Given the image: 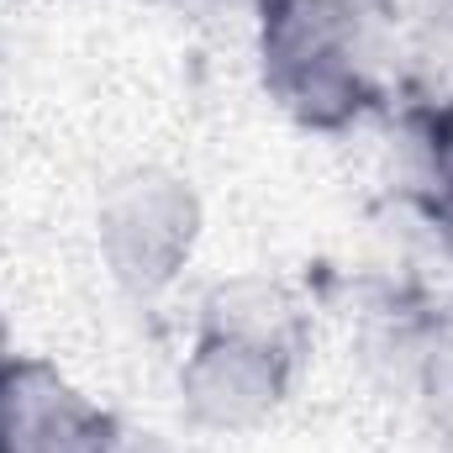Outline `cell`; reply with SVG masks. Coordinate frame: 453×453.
<instances>
[{
  "label": "cell",
  "mask_w": 453,
  "mask_h": 453,
  "mask_svg": "<svg viewBox=\"0 0 453 453\" xmlns=\"http://www.w3.org/2000/svg\"><path fill=\"white\" fill-rule=\"evenodd\" d=\"M253 16L258 90L285 121L342 137L380 111L385 53L364 0H269Z\"/></svg>",
  "instance_id": "1"
},
{
  "label": "cell",
  "mask_w": 453,
  "mask_h": 453,
  "mask_svg": "<svg viewBox=\"0 0 453 453\" xmlns=\"http://www.w3.org/2000/svg\"><path fill=\"white\" fill-rule=\"evenodd\" d=\"M206 201L190 174L169 164H137L116 174L96 206V258L121 296H169L201 253Z\"/></svg>",
  "instance_id": "2"
},
{
  "label": "cell",
  "mask_w": 453,
  "mask_h": 453,
  "mask_svg": "<svg viewBox=\"0 0 453 453\" xmlns=\"http://www.w3.org/2000/svg\"><path fill=\"white\" fill-rule=\"evenodd\" d=\"M296 380H301L296 348L196 322L190 348L180 353L174 369V406L190 433L237 443L280 422V411L296 395Z\"/></svg>",
  "instance_id": "3"
},
{
  "label": "cell",
  "mask_w": 453,
  "mask_h": 453,
  "mask_svg": "<svg viewBox=\"0 0 453 453\" xmlns=\"http://www.w3.org/2000/svg\"><path fill=\"white\" fill-rule=\"evenodd\" d=\"M116 411H106L69 369L48 358H0V453H101Z\"/></svg>",
  "instance_id": "4"
},
{
  "label": "cell",
  "mask_w": 453,
  "mask_h": 453,
  "mask_svg": "<svg viewBox=\"0 0 453 453\" xmlns=\"http://www.w3.org/2000/svg\"><path fill=\"white\" fill-rule=\"evenodd\" d=\"M196 322L201 327L242 333V338L280 342V348H296V353L306 342V311H301V301L290 296V285H280L269 274H232V280H222L201 301Z\"/></svg>",
  "instance_id": "5"
},
{
  "label": "cell",
  "mask_w": 453,
  "mask_h": 453,
  "mask_svg": "<svg viewBox=\"0 0 453 453\" xmlns=\"http://www.w3.org/2000/svg\"><path fill=\"white\" fill-rule=\"evenodd\" d=\"M417 185L427 206L453 222V85L417 121Z\"/></svg>",
  "instance_id": "6"
},
{
  "label": "cell",
  "mask_w": 453,
  "mask_h": 453,
  "mask_svg": "<svg viewBox=\"0 0 453 453\" xmlns=\"http://www.w3.org/2000/svg\"><path fill=\"white\" fill-rule=\"evenodd\" d=\"M417 385H422V422H427V438L438 443V453H453V342H438L422 353V369H417Z\"/></svg>",
  "instance_id": "7"
},
{
  "label": "cell",
  "mask_w": 453,
  "mask_h": 453,
  "mask_svg": "<svg viewBox=\"0 0 453 453\" xmlns=\"http://www.w3.org/2000/svg\"><path fill=\"white\" fill-rule=\"evenodd\" d=\"M101 453H174V443H169L158 427H142V422L116 417L111 438H106V449H101Z\"/></svg>",
  "instance_id": "8"
},
{
  "label": "cell",
  "mask_w": 453,
  "mask_h": 453,
  "mask_svg": "<svg viewBox=\"0 0 453 453\" xmlns=\"http://www.w3.org/2000/svg\"><path fill=\"white\" fill-rule=\"evenodd\" d=\"M242 5H253V11H264V5H269V0H242Z\"/></svg>",
  "instance_id": "9"
}]
</instances>
